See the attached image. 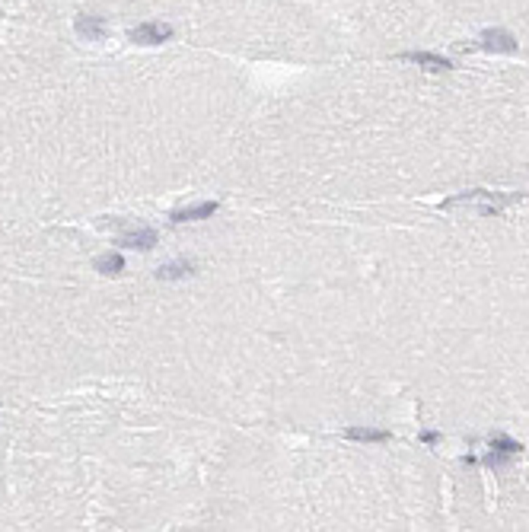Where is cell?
Instances as JSON below:
<instances>
[{
	"instance_id": "1",
	"label": "cell",
	"mask_w": 529,
	"mask_h": 532,
	"mask_svg": "<svg viewBox=\"0 0 529 532\" xmlns=\"http://www.w3.org/2000/svg\"><path fill=\"white\" fill-rule=\"evenodd\" d=\"M517 201H523L520 192H485V188H472V192L446 198L440 207H443V211L469 207V211H475L478 217H494V214H501L504 207H511V204H517Z\"/></svg>"
},
{
	"instance_id": "2",
	"label": "cell",
	"mask_w": 529,
	"mask_h": 532,
	"mask_svg": "<svg viewBox=\"0 0 529 532\" xmlns=\"http://www.w3.org/2000/svg\"><path fill=\"white\" fill-rule=\"evenodd\" d=\"M166 38H172V26L166 23H140L138 29H131V42L138 45H159Z\"/></svg>"
},
{
	"instance_id": "3",
	"label": "cell",
	"mask_w": 529,
	"mask_h": 532,
	"mask_svg": "<svg viewBox=\"0 0 529 532\" xmlns=\"http://www.w3.org/2000/svg\"><path fill=\"white\" fill-rule=\"evenodd\" d=\"M478 42H482L485 51H501V55H513L517 51V38L507 32V29H485L482 36H478Z\"/></svg>"
},
{
	"instance_id": "4",
	"label": "cell",
	"mask_w": 529,
	"mask_h": 532,
	"mask_svg": "<svg viewBox=\"0 0 529 532\" xmlns=\"http://www.w3.org/2000/svg\"><path fill=\"white\" fill-rule=\"evenodd\" d=\"M220 204L217 201H201V204H192V207H179V211L169 214V220L172 223H188V220H207L217 214Z\"/></svg>"
},
{
	"instance_id": "5",
	"label": "cell",
	"mask_w": 529,
	"mask_h": 532,
	"mask_svg": "<svg viewBox=\"0 0 529 532\" xmlns=\"http://www.w3.org/2000/svg\"><path fill=\"white\" fill-rule=\"evenodd\" d=\"M157 229H150V227H138V229H128L125 236L118 239V246L121 249H140V252H147V249H153L157 246Z\"/></svg>"
},
{
	"instance_id": "6",
	"label": "cell",
	"mask_w": 529,
	"mask_h": 532,
	"mask_svg": "<svg viewBox=\"0 0 529 532\" xmlns=\"http://www.w3.org/2000/svg\"><path fill=\"white\" fill-rule=\"evenodd\" d=\"M402 61H411V64H421L427 71H450L453 61L443 55H434V51H409V55H402Z\"/></svg>"
},
{
	"instance_id": "7",
	"label": "cell",
	"mask_w": 529,
	"mask_h": 532,
	"mask_svg": "<svg viewBox=\"0 0 529 532\" xmlns=\"http://www.w3.org/2000/svg\"><path fill=\"white\" fill-rule=\"evenodd\" d=\"M74 29L83 38H93V42H99V38L105 36V19L103 16H86V13H80V16H77V23H74Z\"/></svg>"
},
{
	"instance_id": "8",
	"label": "cell",
	"mask_w": 529,
	"mask_h": 532,
	"mask_svg": "<svg viewBox=\"0 0 529 532\" xmlns=\"http://www.w3.org/2000/svg\"><path fill=\"white\" fill-rule=\"evenodd\" d=\"M344 437H348V440H357V443H386V440H392V433L383 431V427H348Z\"/></svg>"
},
{
	"instance_id": "9",
	"label": "cell",
	"mask_w": 529,
	"mask_h": 532,
	"mask_svg": "<svg viewBox=\"0 0 529 532\" xmlns=\"http://www.w3.org/2000/svg\"><path fill=\"white\" fill-rule=\"evenodd\" d=\"M93 268L105 277H118L121 271H125V258H121L118 252H103V255L93 262Z\"/></svg>"
},
{
	"instance_id": "10",
	"label": "cell",
	"mask_w": 529,
	"mask_h": 532,
	"mask_svg": "<svg viewBox=\"0 0 529 532\" xmlns=\"http://www.w3.org/2000/svg\"><path fill=\"white\" fill-rule=\"evenodd\" d=\"M185 275H195V262H169V265H163L157 271V281H179V277H185Z\"/></svg>"
},
{
	"instance_id": "11",
	"label": "cell",
	"mask_w": 529,
	"mask_h": 532,
	"mask_svg": "<svg viewBox=\"0 0 529 532\" xmlns=\"http://www.w3.org/2000/svg\"><path fill=\"white\" fill-rule=\"evenodd\" d=\"M491 450H501V453H511V456H520L523 443L511 440L507 433H494V437H491Z\"/></svg>"
},
{
	"instance_id": "12",
	"label": "cell",
	"mask_w": 529,
	"mask_h": 532,
	"mask_svg": "<svg viewBox=\"0 0 529 532\" xmlns=\"http://www.w3.org/2000/svg\"><path fill=\"white\" fill-rule=\"evenodd\" d=\"M517 456H511V453H501V450H491L488 456H485V466L488 468H504V466H511Z\"/></svg>"
},
{
	"instance_id": "13",
	"label": "cell",
	"mask_w": 529,
	"mask_h": 532,
	"mask_svg": "<svg viewBox=\"0 0 529 532\" xmlns=\"http://www.w3.org/2000/svg\"><path fill=\"white\" fill-rule=\"evenodd\" d=\"M421 443H427V446H437V443H440V433H437V431H421Z\"/></svg>"
}]
</instances>
